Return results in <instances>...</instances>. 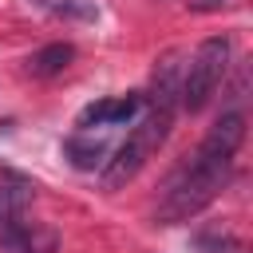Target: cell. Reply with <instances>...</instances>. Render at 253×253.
<instances>
[{
  "label": "cell",
  "instance_id": "7a4b0ae2",
  "mask_svg": "<svg viewBox=\"0 0 253 253\" xmlns=\"http://www.w3.org/2000/svg\"><path fill=\"white\" fill-rule=\"evenodd\" d=\"M146 107H150V111H146L142 123L126 134V142H119V150H115L111 158H103V166H99L103 190H123V186L146 166V158L166 142L178 111H166V107H154V103H146Z\"/></svg>",
  "mask_w": 253,
  "mask_h": 253
},
{
  "label": "cell",
  "instance_id": "8992f818",
  "mask_svg": "<svg viewBox=\"0 0 253 253\" xmlns=\"http://www.w3.org/2000/svg\"><path fill=\"white\" fill-rule=\"evenodd\" d=\"M63 150H67L71 166H79V170H95V166H103V154H107V146H103L99 138H83V134L67 138Z\"/></svg>",
  "mask_w": 253,
  "mask_h": 253
},
{
  "label": "cell",
  "instance_id": "5b68a950",
  "mask_svg": "<svg viewBox=\"0 0 253 253\" xmlns=\"http://www.w3.org/2000/svg\"><path fill=\"white\" fill-rule=\"evenodd\" d=\"M71 59H75V47H71V43H47V47H40V51L28 59V71H32L36 79H51V75H59Z\"/></svg>",
  "mask_w": 253,
  "mask_h": 253
},
{
  "label": "cell",
  "instance_id": "3957f363",
  "mask_svg": "<svg viewBox=\"0 0 253 253\" xmlns=\"http://www.w3.org/2000/svg\"><path fill=\"white\" fill-rule=\"evenodd\" d=\"M225 71H229V36H210V40H202L198 51L190 55L186 71H182V95H178V107L190 111V115L202 111V107L213 99V91L221 87Z\"/></svg>",
  "mask_w": 253,
  "mask_h": 253
},
{
  "label": "cell",
  "instance_id": "9c48e42d",
  "mask_svg": "<svg viewBox=\"0 0 253 253\" xmlns=\"http://www.w3.org/2000/svg\"><path fill=\"white\" fill-rule=\"evenodd\" d=\"M16 249H20V253H51V249H55V233L32 225V229H24V237L16 241Z\"/></svg>",
  "mask_w": 253,
  "mask_h": 253
},
{
  "label": "cell",
  "instance_id": "8fae6325",
  "mask_svg": "<svg viewBox=\"0 0 253 253\" xmlns=\"http://www.w3.org/2000/svg\"><path fill=\"white\" fill-rule=\"evenodd\" d=\"M0 221H4V202H0Z\"/></svg>",
  "mask_w": 253,
  "mask_h": 253
},
{
  "label": "cell",
  "instance_id": "ba28073f",
  "mask_svg": "<svg viewBox=\"0 0 253 253\" xmlns=\"http://www.w3.org/2000/svg\"><path fill=\"white\" fill-rule=\"evenodd\" d=\"M36 4L55 12V16H67V20H95L99 16V8L91 0H36Z\"/></svg>",
  "mask_w": 253,
  "mask_h": 253
},
{
  "label": "cell",
  "instance_id": "52a82bcc",
  "mask_svg": "<svg viewBox=\"0 0 253 253\" xmlns=\"http://www.w3.org/2000/svg\"><path fill=\"white\" fill-rule=\"evenodd\" d=\"M146 95H123V99H107V115H103V126H119V123H130L138 111H142Z\"/></svg>",
  "mask_w": 253,
  "mask_h": 253
},
{
  "label": "cell",
  "instance_id": "6da1fadb",
  "mask_svg": "<svg viewBox=\"0 0 253 253\" xmlns=\"http://www.w3.org/2000/svg\"><path fill=\"white\" fill-rule=\"evenodd\" d=\"M229 170H233V158H221V154H210V150L198 146L194 162L166 186V194H162V202H158V210H154V221H158V225H178V221L198 217V213L221 194Z\"/></svg>",
  "mask_w": 253,
  "mask_h": 253
},
{
  "label": "cell",
  "instance_id": "30bf717a",
  "mask_svg": "<svg viewBox=\"0 0 253 253\" xmlns=\"http://www.w3.org/2000/svg\"><path fill=\"white\" fill-rule=\"evenodd\" d=\"M190 4V12H198V16H210V12H221L229 0H186Z\"/></svg>",
  "mask_w": 253,
  "mask_h": 253
},
{
  "label": "cell",
  "instance_id": "277c9868",
  "mask_svg": "<svg viewBox=\"0 0 253 253\" xmlns=\"http://www.w3.org/2000/svg\"><path fill=\"white\" fill-rule=\"evenodd\" d=\"M241 142H245V115H241V111H225V115L210 126V134L202 138V150L221 154V158H233V154L241 150Z\"/></svg>",
  "mask_w": 253,
  "mask_h": 253
}]
</instances>
